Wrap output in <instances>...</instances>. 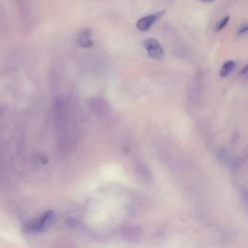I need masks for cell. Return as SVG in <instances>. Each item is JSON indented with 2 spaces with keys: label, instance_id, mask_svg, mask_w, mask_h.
Returning a JSON list of instances; mask_svg holds the SVG:
<instances>
[{
  "label": "cell",
  "instance_id": "cell-7",
  "mask_svg": "<svg viewBox=\"0 0 248 248\" xmlns=\"http://www.w3.org/2000/svg\"><path fill=\"white\" fill-rule=\"evenodd\" d=\"M246 30H247V25L246 24H244V25H242L241 27H240V29H239V31H238V34H244L245 32H246Z\"/></svg>",
  "mask_w": 248,
  "mask_h": 248
},
{
  "label": "cell",
  "instance_id": "cell-1",
  "mask_svg": "<svg viewBox=\"0 0 248 248\" xmlns=\"http://www.w3.org/2000/svg\"><path fill=\"white\" fill-rule=\"evenodd\" d=\"M55 218V214L53 211L48 210L36 219L30 221L25 225V232L29 233H36V232H41L46 230L48 227L51 226L53 220Z\"/></svg>",
  "mask_w": 248,
  "mask_h": 248
},
{
  "label": "cell",
  "instance_id": "cell-8",
  "mask_svg": "<svg viewBox=\"0 0 248 248\" xmlns=\"http://www.w3.org/2000/svg\"><path fill=\"white\" fill-rule=\"evenodd\" d=\"M202 1H211V0H202Z\"/></svg>",
  "mask_w": 248,
  "mask_h": 248
},
{
  "label": "cell",
  "instance_id": "cell-4",
  "mask_svg": "<svg viewBox=\"0 0 248 248\" xmlns=\"http://www.w3.org/2000/svg\"><path fill=\"white\" fill-rule=\"evenodd\" d=\"M87 30H84L82 33L79 34L78 39V43L80 46L82 47H89L93 45L92 40L90 39V35L89 33H87Z\"/></svg>",
  "mask_w": 248,
  "mask_h": 248
},
{
  "label": "cell",
  "instance_id": "cell-2",
  "mask_svg": "<svg viewBox=\"0 0 248 248\" xmlns=\"http://www.w3.org/2000/svg\"><path fill=\"white\" fill-rule=\"evenodd\" d=\"M143 46H144V48L146 50V52L148 53V55L151 57V58H154V59H159L163 56L164 54V51H163V48L162 46H160V44L158 43L157 40L153 39V38H150V39H147L144 41L143 43Z\"/></svg>",
  "mask_w": 248,
  "mask_h": 248
},
{
  "label": "cell",
  "instance_id": "cell-6",
  "mask_svg": "<svg viewBox=\"0 0 248 248\" xmlns=\"http://www.w3.org/2000/svg\"><path fill=\"white\" fill-rule=\"evenodd\" d=\"M228 21H229V16L224 17V18L220 21V23L218 24V28H217V30H221V29H223V28L227 25Z\"/></svg>",
  "mask_w": 248,
  "mask_h": 248
},
{
  "label": "cell",
  "instance_id": "cell-3",
  "mask_svg": "<svg viewBox=\"0 0 248 248\" xmlns=\"http://www.w3.org/2000/svg\"><path fill=\"white\" fill-rule=\"evenodd\" d=\"M164 14V12H159V13H156V14H152V15H149V16H143L141 17L140 19L138 20L137 22V27L139 30H141V31H146L148 30L152 24Z\"/></svg>",
  "mask_w": 248,
  "mask_h": 248
},
{
  "label": "cell",
  "instance_id": "cell-5",
  "mask_svg": "<svg viewBox=\"0 0 248 248\" xmlns=\"http://www.w3.org/2000/svg\"><path fill=\"white\" fill-rule=\"evenodd\" d=\"M233 67H234V62L233 61H232V60L227 61L226 63L223 64V66L220 70V76L221 77H227L231 73V71L233 69Z\"/></svg>",
  "mask_w": 248,
  "mask_h": 248
}]
</instances>
